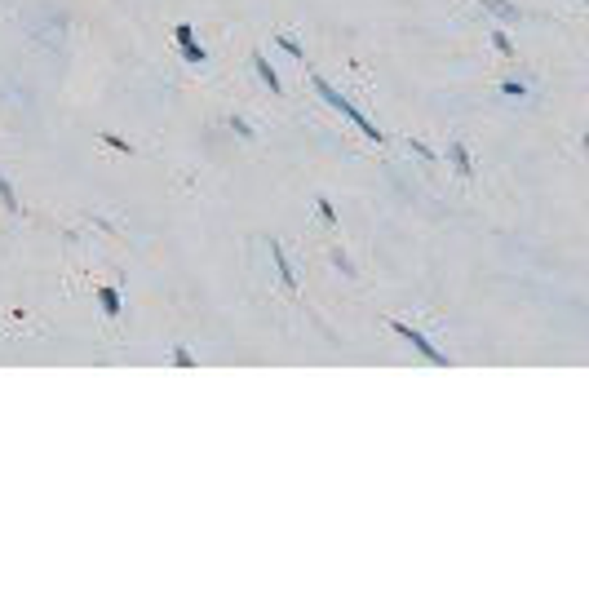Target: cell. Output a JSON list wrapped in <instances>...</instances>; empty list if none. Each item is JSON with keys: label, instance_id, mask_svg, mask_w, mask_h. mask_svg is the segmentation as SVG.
<instances>
[{"label": "cell", "instance_id": "6da1fadb", "mask_svg": "<svg viewBox=\"0 0 589 589\" xmlns=\"http://www.w3.org/2000/svg\"><path fill=\"white\" fill-rule=\"evenodd\" d=\"M315 93H319V98H324V102H328V107H332V111H341V116H345V120H350V125H354V129H359V133H363V138H368V142H386V133H381V129H377V125H372V120H368V116H363V111H359V107H354V102H350V98H345V93H337V89H332V84H328V80H324V76H315Z\"/></svg>", "mask_w": 589, "mask_h": 589}, {"label": "cell", "instance_id": "7a4b0ae2", "mask_svg": "<svg viewBox=\"0 0 589 589\" xmlns=\"http://www.w3.org/2000/svg\"><path fill=\"white\" fill-rule=\"evenodd\" d=\"M390 332H399V337H404V341H413V350L421 354V359L439 363V368H447V363H452V359H447V354H443V350H439V345H434V341H430L426 332H417L413 324H404V319H390Z\"/></svg>", "mask_w": 589, "mask_h": 589}, {"label": "cell", "instance_id": "3957f363", "mask_svg": "<svg viewBox=\"0 0 589 589\" xmlns=\"http://www.w3.org/2000/svg\"><path fill=\"white\" fill-rule=\"evenodd\" d=\"M270 257H275V270H279V279H284V288L293 293V288H297V270H293V261L284 257V248H279V239H270Z\"/></svg>", "mask_w": 589, "mask_h": 589}, {"label": "cell", "instance_id": "277c9868", "mask_svg": "<svg viewBox=\"0 0 589 589\" xmlns=\"http://www.w3.org/2000/svg\"><path fill=\"white\" fill-rule=\"evenodd\" d=\"M479 5L488 9V14H497L501 23H519V18H523V9H519V5H510V0H479Z\"/></svg>", "mask_w": 589, "mask_h": 589}, {"label": "cell", "instance_id": "5b68a950", "mask_svg": "<svg viewBox=\"0 0 589 589\" xmlns=\"http://www.w3.org/2000/svg\"><path fill=\"white\" fill-rule=\"evenodd\" d=\"M252 67H257V76H261V84H266L270 93H279L284 84H279V76H275V67H270V58L266 53H252Z\"/></svg>", "mask_w": 589, "mask_h": 589}, {"label": "cell", "instance_id": "8992f818", "mask_svg": "<svg viewBox=\"0 0 589 589\" xmlns=\"http://www.w3.org/2000/svg\"><path fill=\"white\" fill-rule=\"evenodd\" d=\"M447 160H452V168H456L461 177H470V173H474V160H470V151H465L461 142H452V146H447Z\"/></svg>", "mask_w": 589, "mask_h": 589}, {"label": "cell", "instance_id": "52a82bcc", "mask_svg": "<svg viewBox=\"0 0 589 589\" xmlns=\"http://www.w3.org/2000/svg\"><path fill=\"white\" fill-rule=\"evenodd\" d=\"M98 302H102V315H107V319H116L120 311H125V306H120V288H98Z\"/></svg>", "mask_w": 589, "mask_h": 589}, {"label": "cell", "instance_id": "ba28073f", "mask_svg": "<svg viewBox=\"0 0 589 589\" xmlns=\"http://www.w3.org/2000/svg\"><path fill=\"white\" fill-rule=\"evenodd\" d=\"M275 44H279V49H284V53H288V58H297V62H306V49H302V44H297V40H293V36H275Z\"/></svg>", "mask_w": 589, "mask_h": 589}, {"label": "cell", "instance_id": "9c48e42d", "mask_svg": "<svg viewBox=\"0 0 589 589\" xmlns=\"http://www.w3.org/2000/svg\"><path fill=\"white\" fill-rule=\"evenodd\" d=\"M177 49H182V58H186V62H204V58H209V53H204V44H195V40L177 44Z\"/></svg>", "mask_w": 589, "mask_h": 589}, {"label": "cell", "instance_id": "30bf717a", "mask_svg": "<svg viewBox=\"0 0 589 589\" xmlns=\"http://www.w3.org/2000/svg\"><path fill=\"white\" fill-rule=\"evenodd\" d=\"M492 44H497V53H501V58H519V53H514V44H510V36H505V31H492Z\"/></svg>", "mask_w": 589, "mask_h": 589}, {"label": "cell", "instance_id": "8fae6325", "mask_svg": "<svg viewBox=\"0 0 589 589\" xmlns=\"http://www.w3.org/2000/svg\"><path fill=\"white\" fill-rule=\"evenodd\" d=\"M0 204H5V209H14V213H18V191H14V186L5 182V177H0Z\"/></svg>", "mask_w": 589, "mask_h": 589}, {"label": "cell", "instance_id": "7c38bea8", "mask_svg": "<svg viewBox=\"0 0 589 589\" xmlns=\"http://www.w3.org/2000/svg\"><path fill=\"white\" fill-rule=\"evenodd\" d=\"M173 40H177V44L195 40V27H191V23H177V27H173Z\"/></svg>", "mask_w": 589, "mask_h": 589}, {"label": "cell", "instance_id": "4fadbf2b", "mask_svg": "<svg viewBox=\"0 0 589 589\" xmlns=\"http://www.w3.org/2000/svg\"><path fill=\"white\" fill-rule=\"evenodd\" d=\"M102 142H107V146H111V151H125V155H129V151H133V146H129V142H125V138H116V133H102Z\"/></svg>", "mask_w": 589, "mask_h": 589}, {"label": "cell", "instance_id": "5bb4252c", "mask_svg": "<svg viewBox=\"0 0 589 589\" xmlns=\"http://www.w3.org/2000/svg\"><path fill=\"white\" fill-rule=\"evenodd\" d=\"M501 93H505V98H523V93H527V84H519V80H505V84H501Z\"/></svg>", "mask_w": 589, "mask_h": 589}, {"label": "cell", "instance_id": "9a60e30c", "mask_svg": "<svg viewBox=\"0 0 589 589\" xmlns=\"http://www.w3.org/2000/svg\"><path fill=\"white\" fill-rule=\"evenodd\" d=\"M173 363H177V368H191V350H186V345H177V350H173Z\"/></svg>", "mask_w": 589, "mask_h": 589}, {"label": "cell", "instance_id": "2e32d148", "mask_svg": "<svg viewBox=\"0 0 589 589\" xmlns=\"http://www.w3.org/2000/svg\"><path fill=\"white\" fill-rule=\"evenodd\" d=\"M408 146H413V151L421 155V160H439V155H434V151H430V146H426V142H421V138H413V142H408Z\"/></svg>", "mask_w": 589, "mask_h": 589}, {"label": "cell", "instance_id": "e0dca14e", "mask_svg": "<svg viewBox=\"0 0 589 589\" xmlns=\"http://www.w3.org/2000/svg\"><path fill=\"white\" fill-rule=\"evenodd\" d=\"M332 261H337V266H341V275H354V266H350V257H345V252H341V248H337V252H332Z\"/></svg>", "mask_w": 589, "mask_h": 589}, {"label": "cell", "instance_id": "ac0fdd59", "mask_svg": "<svg viewBox=\"0 0 589 589\" xmlns=\"http://www.w3.org/2000/svg\"><path fill=\"white\" fill-rule=\"evenodd\" d=\"M231 129H235L239 138H252V129H248V120H239V116H231Z\"/></svg>", "mask_w": 589, "mask_h": 589}, {"label": "cell", "instance_id": "d6986e66", "mask_svg": "<svg viewBox=\"0 0 589 589\" xmlns=\"http://www.w3.org/2000/svg\"><path fill=\"white\" fill-rule=\"evenodd\" d=\"M319 218H324V222H337V213H332V200H319Z\"/></svg>", "mask_w": 589, "mask_h": 589}]
</instances>
